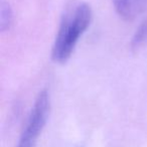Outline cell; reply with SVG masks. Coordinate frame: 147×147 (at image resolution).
Masks as SVG:
<instances>
[{
  "instance_id": "1",
  "label": "cell",
  "mask_w": 147,
  "mask_h": 147,
  "mask_svg": "<svg viewBox=\"0 0 147 147\" xmlns=\"http://www.w3.org/2000/svg\"><path fill=\"white\" fill-rule=\"evenodd\" d=\"M92 18V8L85 2L76 3L65 11L51 49V59L55 63H65L71 59L80 38L90 26Z\"/></svg>"
},
{
  "instance_id": "3",
  "label": "cell",
  "mask_w": 147,
  "mask_h": 147,
  "mask_svg": "<svg viewBox=\"0 0 147 147\" xmlns=\"http://www.w3.org/2000/svg\"><path fill=\"white\" fill-rule=\"evenodd\" d=\"M114 8L124 20H133L147 8V0H112Z\"/></svg>"
},
{
  "instance_id": "2",
  "label": "cell",
  "mask_w": 147,
  "mask_h": 147,
  "mask_svg": "<svg viewBox=\"0 0 147 147\" xmlns=\"http://www.w3.org/2000/svg\"><path fill=\"white\" fill-rule=\"evenodd\" d=\"M51 111V99L47 90L41 91L37 96L28 118L19 137L17 147H36L37 141L47 125Z\"/></svg>"
},
{
  "instance_id": "5",
  "label": "cell",
  "mask_w": 147,
  "mask_h": 147,
  "mask_svg": "<svg viewBox=\"0 0 147 147\" xmlns=\"http://www.w3.org/2000/svg\"><path fill=\"white\" fill-rule=\"evenodd\" d=\"M147 42V18L141 23L136 29L131 40V47L133 49H138Z\"/></svg>"
},
{
  "instance_id": "4",
  "label": "cell",
  "mask_w": 147,
  "mask_h": 147,
  "mask_svg": "<svg viewBox=\"0 0 147 147\" xmlns=\"http://www.w3.org/2000/svg\"><path fill=\"white\" fill-rule=\"evenodd\" d=\"M13 13L6 0H1L0 3V29L2 32L8 30L12 24Z\"/></svg>"
}]
</instances>
